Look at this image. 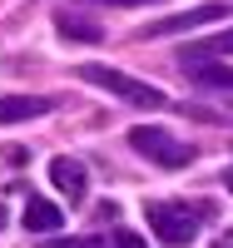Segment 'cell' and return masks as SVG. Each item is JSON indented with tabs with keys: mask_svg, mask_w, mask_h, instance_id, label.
I'll use <instances>...</instances> for the list:
<instances>
[{
	"mask_svg": "<svg viewBox=\"0 0 233 248\" xmlns=\"http://www.w3.org/2000/svg\"><path fill=\"white\" fill-rule=\"evenodd\" d=\"M20 223H25V233H60L65 214H60V203H50V199H30Z\"/></svg>",
	"mask_w": 233,
	"mask_h": 248,
	"instance_id": "7",
	"label": "cell"
},
{
	"mask_svg": "<svg viewBox=\"0 0 233 248\" xmlns=\"http://www.w3.org/2000/svg\"><path fill=\"white\" fill-rule=\"evenodd\" d=\"M233 15V5H199V10H179V15H164V20H149L139 35H149V40H164V35H188V30H199V25H214V20Z\"/></svg>",
	"mask_w": 233,
	"mask_h": 248,
	"instance_id": "4",
	"label": "cell"
},
{
	"mask_svg": "<svg viewBox=\"0 0 233 248\" xmlns=\"http://www.w3.org/2000/svg\"><path fill=\"white\" fill-rule=\"evenodd\" d=\"M50 109H55L50 94H5L0 99V124H25V119L50 114Z\"/></svg>",
	"mask_w": 233,
	"mask_h": 248,
	"instance_id": "5",
	"label": "cell"
},
{
	"mask_svg": "<svg viewBox=\"0 0 233 248\" xmlns=\"http://www.w3.org/2000/svg\"><path fill=\"white\" fill-rule=\"evenodd\" d=\"M45 248H109L99 233H70V238H60V233H50L45 238Z\"/></svg>",
	"mask_w": 233,
	"mask_h": 248,
	"instance_id": "11",
	"label": "cell"
},
{
	"mask_svg": "<svg viewBox=\"0 0 233 248\" xmlns=\"http://www.w3.org/2000/svg\"><path fill=\"white\" fill-rule=\"evenodd\" d=\"M184 70H188V79H199L208 90H233V70L218 65V60H188Z\"/></svg>",
	"mask_w": 233,
	"mask_h": 248,
	"instance_id": "8",
	"label": "cell"
},
{
	"mask_svg": "<svg viewBox=\"0 0 233 248\" xmlns=\"http://www.w3.org/2000/svg\"><path fill=\"white\" fill-rule=\"evenodd\" d=\"M0 154H5V164H15V169H20V164H25V159H30V149H25V144H5V149H0Z\"/></svg>",
	"mask_w": 233,
	"mask_h": 248,
	"instance_id": "13",
	"label": "cell"
},
{
	"mask_svg": "<svg viewBox=\"0 0 233 248\" xmlns=\"http://www.w3.org/2000/svg\"><path fill=\"white\" fill-rule=\"evenodd\" d=\"M50 184H55V189L65 194L70 203H79L84 189H90V179H84V164H79V159H65V154L50 159Z\"/></svg>",
	"mask_w": 233,
	"mask_h": 248,
	"instance_id": "6",
	"label": "cell"
},
{
	"mask_svg": "<svg viewBox=\"0 0 233 248\" xmlns=\"http://www.w3.org/2000/svg\"><path fill=\"white\" fill-rule=\"evenodd\" d=\"M144 218H149V229L169 243V248H179L199 233V223L208 218V209H188V203H174V199H154V203H144Z\"/></svg>",
	"mask_w": 233,
	"mask_h": 248,
	"instance_id": "3",
	"label": "cell"
},
{
	"mask_svg": "<svg viewBox=\"0 0 233 248\" xmlns=\"http://www.w3.org/2000/svg\"><path fill=\"white\" fill-rule=\"evenodd\" d=\"M223 184H228V194H233V169H228V174H223Z\"/></svg>",
	"mask_w": 233,
	"mask_h": 248,
	"instance_id": "15",
	"label": "cell"
},
{
	"mask_svg": "<svg viewBox=\"0 0 233 248\" xmlns=\"http://www.w3.org/2000/svg\"><path fill=\"white\" fill-rule=\"evenodd\" d=\"M114 248H149V243H144L134 229H114Z\"/></svg>",
	"mask_w": 233,
	"mask_h": 248,
	"instance_id": "12",
	"label": "cell"
},
{
	"mask_svg": "<svg viewBox=\"0 0 233 248\" xmlns=\"http://www.w3.org/2000/svg\"><path fill=\"white\" fill-rule=\"evenodd\" d=\"M214 55H233V30L208 35V40H199V45H184L179 50V65H188V60H214Z\"/></svg>",
	"mask_w": 233,
	"mask_h": 248,
	"instance_id": "10",
	"label": "cell"
},
{
	"mask_svg": "<svg viewBox=\"0 0 233 248\" xmlns=\"http://www.w3.org/2000/svg\"><path fill=\"white\" fill-rule=\"evenodd\" d=\"M129 149L144 154L149 164H159V169H188V164H194V149H188L184 139H174L164 124H134L129 129Z\"/></svg>",
	"mask_w": 233,
	"mask_h": 248,
	"instance_id": "2",
	"label": "cell"
},
{
	"mask_svg": "<svg viewBox=\"0 0 233 248\" xmlns=\"http://www.w3.org/2000/svg\"><path fill=\"white\" fill-rule=\"evenodd\" d=\"M0 229H5V209H0Z\"/></svg>",
	"mask_w": 233,
	"mask_h": 248,
	"instance_id": "16",
	"label": "cell"
},
{
	"mask_svg": "<svg viewBox=\"0 0 233 248\" xmlns=\"http://www.w3.org/2000/svg\"><path fill=\"white\" fill-rule=\"evenodd\" d=\"M94 5H139V0H94Z\"/></svg>",
	"mask_w": 233,
	"mask_h": 248,
	"instance_id": "14",
	"label": "cell"
},
{
	"mask_svg": "<svg viewBox=\"0 0 233 248\" xmlns=\"http://www.w3.org/2000/svg\"><path fill=\"white\" fill-rule=\"evenodd\" d=\"M55 30H60V40H79V45H94V40H104V30L94 25V20H79V15H70V10L55 15Z\"/></svg>",
	"mask_w": 233,
	"mask_h": 248,
	"instance_id": "9",
	"label": "cell"
},
{
	"mask_svg": "<svg viewBox=\"0 0 233 248\" xmlns=\"http://www.w3.org/2000/svg\"><path fill=\"white\" fill-rule=\"evenodd\" d=\"M75 75L84 79V85H94V90H104V94H114V99H124V105H139V109H164V105H169V94H164V90H154L149 79H134V75L114 70V65H79Z\"/></svg>",
	"mask_w": 233,
	"mask_h": 248,
	"instance_id": "1",
	"label": "cell"
}]
</instances>
